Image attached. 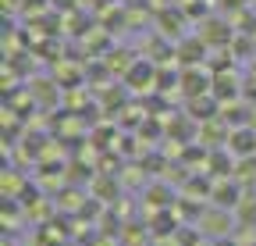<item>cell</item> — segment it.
Listing matches in <instances>:
<instances>
[{"label": "cell", "instance_id": "1", "mask_svg": "<svg viewBox=\"0 0 256 246\" xmlns=\"http://www.w3.org/2000/svg\"><path fill=\"white\" fill-rule=\"evenodd\" d=\"M232 214H228V207H206L203 210V218H200V232L203 235H210V239H228V232H232Z\"/></svg>", "mask_w": 256, "mask_h": 246}, {"label": "cell", "instance_id": "2", "mask_svg": "<svg viewBox=\"0 0 256 246\" xmlns=\"http://www.w3.org/2000/svg\"><path fill=\"white\" fill-rule=\"evenodd\" d=\"M228 146L235 157H256V129H232L228 132Z\"/></svg>", "mask_w": 256, "mask_h": 246}, {"label": "cell", "instance_id": "3", "mask_svg": "<svg viewBox=\"0 0 256 246\" xmlns=\"http://www.w3.org/2000/svg\"><path fill=\"white\" fill-rule=\"evenodd\" d=\"M235 182L238 186H256V157H238L235 161Z\"/></svg>", "mask_w": 256, "mask_h": 246}]
</instances>
